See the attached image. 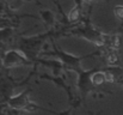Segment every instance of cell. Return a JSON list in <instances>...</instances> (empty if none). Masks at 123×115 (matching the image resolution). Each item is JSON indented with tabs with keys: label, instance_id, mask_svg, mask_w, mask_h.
Segmentation results:
<instances>
[{
	"label": "cell",
	"instance_id": "3957f363",
	"mask_svg": "<svg viewBox=\"0 0 123 115\" xmlns=\"http://www.w3.org/2000/svg\"><path fill=\"white\" fill-rule=\"evenodd\" d=\"M31 89L26 88L25 90H23L22 92H19L18 95H12L6 100V104L14 110H23V112H35V110H47V108H43L41 106H37L35 102H32L30 100V94H31Z\"/></svg>",
	"mask_w": 123,
	"mask_h": 115
},
{
	"label": "cell",
	"instance_id": "9c48e42d",
	"mask_svg": "<svg viewBox=\"0 0 123 115\" xmlns=\"http://www.w3.org/2000/svg\"><path fill=\"white\" fill-rule=\"evenodd\" d=\"M4 1L11 11H18L25 2L24 0H4Z\"/></svg>",
	"mask_w": 123,
	"mask_h": 115
},
{
	"label": "cell",
	"instance_id": "5bb4252c",
	"mask_svg": "<svg viewBox=\"0 0 123 115\" xmlns=\"http://www.w3.org/2000/svg\"><path fill=\"white\" fill-rule=\"evenodd\" d=\"M118 84H120V85H121V86H122V88H123V80H121V81H120Z\"/></svg>",
	"mask_w": 123,
	"mask_h": 115
},
{
	"label": "cell",
	"instance_id": "9a60e30c",
	"mask_svg": "<svg viewBox=\"0 0 123 115\" xmlns=\"http://www.w3.org/2000/svg\"><path fill=\"white\" fill-rule=\"evenodd\" d=\"M24 1H28V2H30V1H34V0H24Z\"/></svg>",
	"mask_w": 123,
	"mask_h": 115
},
{
	"label": "cell",
	"instance_id": "30bf717a",
	"mask_svg": "<svg viewBox=\"0 0 123 115\" xmlns=\"http://www.w3.org/2000/svg\"><path fill=\"white\" fill-rule=\"evenodd\" d=\"M114 16H115V18L117 19V20H120V22H122L123 23V5L122 4H120V5H116L115 7H114Z\"/></svg>",
	"mask_w": 123,
	"mask_h": 115
},
{
	"label": "cell",
	"instance_id": "52a82bcc",
	"mask_svg": "<svg viewBox=\"0 0 123 115\" xmlns=\"http://www.w3.org/2000/svg\"><path fill=\"white\" fill-rule=\"evenodd\" d=\"M40 18H41V20L44 23V25L48 29L53 30L55 28V25H56V17H55L53 11H50L48 8H42V10H40Z\"/></svg>",
	"mask_w": 123,
	"mask_h": 115
},
{
	"label": "cell",
	"instance_id": "8fae6325",
	"mask_svg": "<svg viewBox=\"0 0 123 115\" xmlns=\"http://www.w3.org/2000/svg\"><path fill=\"white\" fill-rule=\"evenodd\" d=\"M72 107L69 108V109H67V110H65V112H55V110H50V109H48V113H53V114H56V115H71L72 114Z\"/></svg>",
	"mask_w": 123,
	"mask_h": 115
},
{
	"label": "cell",
	"instance_id": "4fadbf2b",
	"mask_svg": "<svg viewBox=\"0 0 123 115\" xmlns=\"http://www.w3.org/2000/svg\"><path fill=\"white\" fill-rule=\"evenodd\" d=\"M100 114H102V112H98V113H94L93 115H100Z\"/></svg>",
	"mask_w": 123,
	"mask_h": 115
},
{
	"label": "cell",
	"instance_id": "5b68a950",
	"mask_svg": "<svg viewBox=\"0 0 123 115\" xmlns=\"http://www.w3.org/2000/svg\"><path fill=\"white\" fill-rule=\"evenodd\" d=\"M40 79H44V80H48V81H51L53 84H55L57 88H61L68 96V102L69 104L72 106V108H75L78 107V104L81 103L80 98L75 97L74 94H73V90L71 88V85L67 83V79L66 77L63 76H54V74H48V73H38L37 74Z\"/></svg>",
	"mask_w": 123,
	"mask_h": 115
},
{
	"label": "cell",
	"instance_id": "2e32d148",
	"mask_svg": "<svg viewBox=\"0 0 123 115\" xmlns=\"http://www.w3.org/2000/svg\"><path fill=\"white\" fill-rule=\"evenodd\" d=\"M122 27H123V24H122Z\"/></svg>",
	"mask_w": 123,
	"mask_h": 115
},
{
	"label": "cell",
	"instance_id": "6da1fadb",
	"mask_svg": "<svg viewBox=\"0 0 123 115\" xmlns=\"http://www.w3.org/2000/svg\"><path fill=\"white\" fill-rule=\"evenodd\" d=\"M69 35H75L79 37L84 38L88 42H91L92 44H94L96 47L99 48H104L108 43V40L110 37V35L104 34L103 31L98 30L96 27H93L90 20H85L80 24L73 25L69 30H68Z\"/></svg>",
	"mask_w": 123,
	"mask_h": 115
},
{
	"label": "cell",
	"instance_id": "7c38bea8",
	"mask_svg": "<svg viewBox=\"0 0 123 115\" xmlns=\"http://www.w3.org/2000/svg\"><path fill=\"white\" fill-rule=\"evenodd\" d=\"M82 2H92V1H94V0H81Z\"/></svg>",
	"mask_w": 123,
	"mask_h": 115
},
{
	"label": "cell",
	"instance_id": "8992f818",
	"mask_svg": "<svg viewBox=\"0 0 123 115\" xmlns=\"http://www.w3.org/2000/svg\"><path fill=\"white\" fill-rule=\"evenodd\" d=\"M35 60H36V64H38V65L50 67L54 76H62L63 70H66L63 64L57 59H38V58H36Z\"/></svg>",
	"mask_w": 123,
	"mask_h": 115
},
{
	"label": "cell",
	"instance_id": "7a4b0ae2",
	"mask_svg": "<svg viewBox=\"0 0 123 115\" xmlns=\"http://www.w3.org/2000/svg\"><path fill=\"white\" fill-rule=\"evenodd\" d=\"M51 46H53L51 50L41 52L40 55H41V56H48V58L51 56V58H55V59L60 60V61L63 64V66H65L66 70H69V71H72V72H74V73H77V72H79L80 70H82L81 61L85 58L92 56V55L96 54V53H92V54H90V55L78 56V55H74V54H71V53H67V52L62 50L54 41L51 42Z\"/></svg>",
	"mask_w": 123,
	"mask_h": 115
},
{
	"label": "cell",
	"instance_id": "ba28073f",
	"mask_svg": "<svg viewBox=\"0 0 123 115\" xmlns=\"http://www.w3.org/2000/svg\"><path fill=\"white\" fill-rule=\"evenodd\" d=\"M81 0H75L74 6L72 7V10L69 11V13L67 16V22L69 24H77L80 20V18H81Z\"/></svg>",
	"mask_w": 123,
	"mask_h": 115
},
{
	"label": "cell",
	"instance_id": "277c9868",
	"mask_svg": "<svg viewBox=\"0 0 123 115\" xmlns=\"http://www.w3.org/2000/svg\"><path fill=\"white\" fill-rule=\"evenodd\" d=\"M32 62L34 61L29 58V55L22 49H8L1 58V65L6 70L31 66Z\"/></svg>",
	"mask_w": 123,
	"mask_h": 115
}]
</instances>
